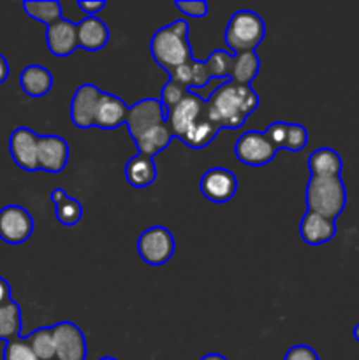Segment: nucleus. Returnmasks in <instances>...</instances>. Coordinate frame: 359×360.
I'll list each match as a JSON object with an SVG mask.
<instances>
[{"label":"nucleus","mask_w":359,"mask_h":360,"mask_svg":"<svg viewBox=\"0 0 359 360\" xmlns=\"http://www.w3.org/2000/svg\"><path fill=\"white\" fill-rule=\"evenodd\" d=\"M257 108H259V97L252 86L232 83V81L218 86L206 101L208 116L220 129H239Z\"/></svg>","instance_id":"obj_1"},{"label":"nucleus","mask_w":359,"mask_h":360,"mask_svg":"<svg viewBox=\"0 0 359 360\" xmlns=\"http://www.w3.org/2000/svg\"><path fill=\"white\" fill-rule=\"evenodd\" d=\"M150 51L155 62L168 72L190 62L192 51H190L189 44V25H187V21L176 20L165 27L158 28L150 41Z\"/></svg>","instance_id":"obj_2"},{"label":"nucleus","mask_w":359,"mask_h":360,"mask_svg":"<svg viewBox=\"0 0 359 360\" xmlns=\"http://www.w3.org/2000/svg\"><path fill=\"white\" fill-rule=\"evenodd\" d=\"M306 207L317 214L336 220L347 204V190L341 178H315L312 176L306 185Z\"/></svg>","instance_id":"obj_3"},{"label":"nucleus","mask_w":359,"mask_h":360,"mask_svg":"<svg viewBox=\"0 0 359 360\" xmlns=\"http://www.w3.org/2000/svg\"><path fill=\"white\" fill-rule=\"evenodd\" d=\"M266 35L264 20L253 11H238L225 27V44L236 53L256 51Z\"/></svg>","instance_id":"obj_4"},{"label":"nucleus","mask_w":359,"mask_h":360,"mask_svg":"<svg viewBox=\"0 0 359 360\" xmlns=\"http://www.w3.org/2000/svg\"><path fill=\"white\" fill-rule=\"evenodd\" d=\"M137 252L148 266H162L169 262L175 253V238L165 227L155 225L139 236Z\"/></svg>","instance_id":"obj_5"},{"label":"nucleus","mask_w":359,"mask_h":360,"mask_svg":"<svg viewBox=\"0 0 359 360\" xmlns=\"http://www.w3.org/2000/svg\"><path fill=\"white\" fill-rule=\"evenodd\" d=\"M277 151L266 134L257 132V130L245 132L234 144L236 158L245 165H253V167L270 164Z\"/></svg>","instance_id":"obj_6"},{"label":"nucleus","mask_w":359,"mask_h":360,"mask_svg":"<svg viewBox=\"0 0 359 360\" xmlns=\"http://www.w3.org/2000/svg\"><path fill=\"white\" fill-rule=\"evenodd\" d=\"M165 116L168 115H165L160 101H157V98H143L137 104L130 105L125 125L134 143L146 132H150L151 129L164 123Z\"/></svg>","instance_id":"obj_7"},{"label":"nucleus","mask_w":359,"mask_h":360,"mask_svg":"<svg viewBox=\"0 0 359 360\" xmlns=\"http://www.w3.org/2000/svg\"><path fill=\"white\" fill-rule=\"evenodd\" d=\"M34 232V218L25 207L6 206L0 210V239L7 245H21Z\"/></svg>","instance_id":"obj_8"},{"label":"nucleus","mask_w":359,"mask_h":360,"mask_svg":"<svg viewBox=\"0 0 359 360\" xmlns=\"http://www.w3.org/2000/svg\"><path fill=\"white\" fill-rule=\"evenodd\" d=\"M55 360H87V340L76 323L60 322L53 326Z\"/></svg>","instance_id":"obj_9"},{"label":"nucleus","mask_w":359,"mask_h":360,"mask_svg":"<svg viewBox=\"0 0 359 360\" xmlns=\"http://www.w3.org/2000/svg\"><path fill=\"white\" fill-rule=\"evenodd\" d=\"M201 193L215 204H224L234 197L238 190V179L229 169L213 167L201 178Z\"/></svg>","instance_id":"obj_10"},{"label":"nucleus","mask_w":359,"mask_h":360,"mask_svg":"<svg viewBox=\"0 0 359 360\" xmlns=\"http://www.w3.org/2000/svg\"><path fill=\"white\" fill-rule=\"evenodd\" d=\"M37 150L39 136L34 130L25 129V127L13 130L9 137V151L18 167L28 172L39 171Z\"/></svg>","instance_id":"obj_11"},{"label":"nucleus","mask_w":359,"mask_h":360,"mask_svg":"<svg viewBox=\"0 0 359 360\" xmlns=\"http://www.w3.org/2000/svg\"><path fill=\"white\" fill-rule=\"evenodd\" d=\"M204 109H206V101L201 98L197 94H194V91H189L187 97L165 116V122H168L172 136L182 139L187 134V130L199 120Z\"/></svg>","instance_id":"obj_12"},{"label":"nucleus","mask_w":359,"mask_h":360,"mask_svg":"<svg viewBox=\"0 0 359 360\" xmlns=\"http://www.w3.org/2000/svg\"><path fill=\"white\" fill-rule=\"evenodd\" d=\"M102 91L95 84H81L73 95L70 102V120L77 129H92L95 123V112H97L99 101Z\"/></svg>","instance_id":"obj_13"},{"label":"nucleus","mask_w":359,"mask_h":360,"mask_svg":"<svg viewBox=\"0 0 359 360\" xmlns=\"http://www.w3.org/2000/svg\"><path fill=\"white\" fill-rule=\"evenodd\" d=\"M69 160V144L60 136H39L37 162L39 169L46 172L63 171Z\"/></svg>","instance_id":"obj_14"},{"label":"nucleus","mask_w":359,"mask_h":360,"mask_svg":"<svg viewBox=\"0 0 359 360\" xmlns=\"http://www.w3.org/2000/svg\"><path fill=\"white\" fill-rule=\"evenodd\" d=\"M46 44L55 56H69L76 51L77 46V23L69 20H60L46 28Z\"/></svg>","instance_id":"obj_15"},{"label":"nucleus","mask_w":359,"mask_h":360,"mask_svg":"<svg viewBox=\"0 0 359 360\" xmlns=\"http://www.w3.org/2000/svg\"><path fill=\"white\" fill-rule=\"evenodd\" d=\"M129 105L113 94L102 91V97L99 101L97 112H95L94 127L102 130H115L127 122L129 116Z\"/></svg>","instance_id":"obj_16"},{"label":"nucleus","mask_w":359,"mask_h":360,"mask_svg":"<svg viewBox=\"0 0 359 360\" xmlns=\"http://www.w3.org/2000/svg\"><path fill=\"white\" fill-rule=\"evenodd\" d=\"M299 234L306 245L319 246L334 238L336 225H334V220H329L322 214L306 211L301 218V224H299Z\"/></svg>","instance_id":"obj_17"},{"label":"nucleus","mask_w":359,"mask_h":360,"mask_svg":"<svg viewBox=\"0 0 359 360\" xmlns=\"http://www.w3.org/2000/svg\"><path fill=\"white\" fill-rule=\"evenodd\" d=\"M109 42V28L97 16H87L77 23V46L87 51H99Z\"/></svg>","instance_id":"obj_18"},{"label":"nucleus","mask_w":359,"mask_h":360,"mask_svg":"<svg viewBox=\"0 0 359 360\" xmlns=\"http://www.w3.org/2000/svg\"><path fill=\"white\" fill-rule=\"evenodd\" d=\"M308 169L315 178H338L344 169V162L333 148H319L310 155Z\"/></svg>","instance_id":"obj_19"},{"label":"nucleus","mask_w":359,"mask_h":360,"mask_svg":"<svg viewBox=\"0 0 359 360\" xmlns=\"http://www.w3.org/2000/svg\"><path fill=\"white\" fill-rule=\"evenodd\" d=\"M21 90L30 97H44L53 86V76L46 67L28 65L20 74Z\"/></svg>","instance_id":"obj_20"},{"label":"nucleus","mask_w":359,"mask_h":360,"mask_svg":"<svg viewBox=\"0 0 359 360\" xmlns=\"http://www.w3.org/2000/svg\"><path fill=\"white\" fill-rule=\"evenodd\" d=\"M125 178L134 188H146L157 179V165L153 158L136 155L125 165Z\"/></svg>","instance_id":"obj_21"},{"label":"nucleus","mask_w":359,"mask_h":360,"mask_svg":"<svg viewBox=\"0 0 359 360\" xmlns=\"http://www.w3.org/2000/svg\"><path fill=\"white\" fill-rule=\"evenodd\" d=\"M220 127L208 116V111L204 109L203 115H201L199 120L187 130V134L182 137V141L185 146L192 148V150H201V148H206L208 144L217 137V134L220 132Z\"/></svg>","instance_id":"obj_22"},{"label":"nucleus","mask_w":359,"mask_h":360,"mask_svg":"<svg viewBox=\"0 0 359 360\" xmlns=\"http://www.w3.org/2000/svg\"><path fill=\"white\" fill-rule=\"evenodd\" d=\"M172 137L175 136H172L168 122H164V123H160V125L155 127V129H151L150 132L144 134L143 137H139V139H137L134 144H136L139 155L153 158L155 155L160 153L164 148L169 146V143L172 141Z\"/></svg>","instance_id":"obj_23"},{"label":"nucleus","mask_w":359,"mask_h":360,"mask_svg":"<svg viewBox=\"0 0 359 360\" xmlns=\"http://www.w3.org/2000/svg\"><path fill=\"white\" fill-rule=\"evenodd\" d=\"M259 67L260 63H259V58H257L256 51L236 53V55H232L231 72H229V77H231L232 83L250 86V83L256 79L257 72H259Z\"/></svg>","instance_id":"obj_24"},{"label":"nucleus","mask_w":359,"mask_h":360,"mask_svg":"<svg viewBox=\"0 0 359 360\" xmlns=\"http://www.w3.org/2000/svg\"><path fill=\"white\" fill-rule=\"evenodd\" d=\"M21 334V309L11 299L9 302L0 306V341L11 343L20 340Z\"/></svg>","instance_id":"obj_25"},{"label":"nucleus","mask_w":359,"mask_h":360,"mask_svg":"<svg viewBox=\"0 0 359 360\" xmlns=\"http://www.w3.org/2000/svg\"><path fill=\"white\" fill-rule=\"evenodd\" d=\"M28 347L39 360H55V338L53 327H41L25 338Z\"/></svg>","instance_id":"obj_26"},{"label":"nucleus","mask_w":359,"mask_h":360,"mask_svg":"<svg viewBox=\"0 0 359 360\" xmlns=\"http://www.w3.org/2000/svg\"><path fill=\"white\" fill-rule=\"evenodd\" d=\"M23 9L27 11L28 16L41 21V23H46L48 27L62 20V6L56 0H46V2L27 0V2H23Z\"/></svg>","instance_id":"obj_27"},{"label":"nucleus","mask_w":359,"mask_h":360,"mask_svg":"<svg viewBox=\"0 0 359 360\" xmlns=\"http://www.w3.org/2000/svg\"><path fill=\"white\" fill-rule=\"evenodd\" d=\"M55 214L60 224L65 227H74L83 217V206L74 197L67 195L65 199L55 204Z\"/></svg>","instance_id":"obj_28"},{"label":"nucleus","mask_w":359,"mask_h":360,"mask_svg":"<svg viewBox=\"0 0 359 360\" xmlns=\"http://www.w3.org/2000/svg\"><path fill=\"white\" fill-rule=\"evenodd\" d=\"M189 91L190 90H187L185 86L178 84L176 81L169 79L168 84H164V88H162V91H160V104H162V108H164L165 115H168L171 109H175L176 105H178L180 102L187 97V94H189Z\"/></svg>","instance_id":"obj_29"},{"label":"nucleus","mask_w":359,"mask_h":360,"mask_svg":"<svg viewBox=\"0 0 359 360\" xmlns=\"http://www.w3.org/2000/svg\"><path fill=\"white\" fill-rule=\"evenodd\" d=\"M231 62L232 55H229L227 51H222V49H215L210 55V58L206 60L208 67H210L211 77H220V79L229 77V72H231Z\"/></svg>","instance_id":"obj_30"},{"label":"nucleus","mask_w":359,"mask_h":360,"mask_svg":"<svg viewBox=\"0 0 359 360\" xmlns=\"http://www.w3.org/2000/svg\"><path fill=\"white\" fill-rule=\"evenodd\" d=\"M308 143V132L299 123H289L287 136H285L284 150L289 151H301Z\"/></svg>","instance_id":"obj_31"},{"label":"nucleus","mask_w":359,"mask_h":360,"mask_svg":"<svg viewBox=\"0 0 359 360\" xmlns=\"http://www.w3.org/2000/svg\"><path fill=\"white\" fill-rule=\"evenodd\" d=\"M4 360H39V359L35 357V354L32 352V348L28 347L25 338H20V340H14L11 341V343H6V348H4Z\"/></svg>","instance_id":"obj_32"},{"label":"nucleus","mask_w":359,"mask_h":360,"mask_svg":"<svg viewBox=\"0 0 359 360\" xmlns=\"http://www.w3.org/2000/svg\"><path fill=\"white\" fill-rule=\"evenodd\" d=\"M190 72H192V88H204L208 84V81L211 79L210 67L206 62H201V60H190Z\"/></svg>","instance_id":"obj_33"},{"label":"nucleus","mask_w":359,"mask_h":360,"mask_svg":"<svg viewBox=\"0 0 359 360\" xmlns=\"http://www.w3.org/2000/svg\"><path fill=\"white\" fill-rule=\"evenodd\" d=\"M287 125L289 123L285 122H275L271 123L266 129V132H264L277 150H284L285 136H287Z\"/></svg>","instance_id":"obj_34"},{"label":"nucleus","mask_w":359,"mask_h":360,"mask_svg":"<svg viewBox=\"0 0 359 360\" xmlns=\"http://www.w3.org/2000/svg\"><path fill=\"white\" fill-rule=\"evenodd\" d=\"M175 6L189 18H204L208 14V4L203 0H190V2L178 0V2H175Z\"/></svg>","instance_id":"obj_35"},{"label":"nucleus","mask_w":359,"mask_h":360,"mask_svg":"<svg viewBox=\"0 0 359 360\" xmlns=\"http://www.w3.org/2000/svg\"><path fill=\"white\" fill-rule=\"evenodd\" d=\"M284 360H319V357L313 348L306 347V345H296V347L289 348Z\"/></svg>","instance_id":"obj_36"},{"label":"nucleus","mask_w":359,"mask_h":360,"mask_svg":"<svg viewBox=\"0 0 359 360\" xmlns=\"http://www.w3.org/2000/svg\"><path fill=\"white\" fill-rule=\"evenodd\" d=\"M77 7H80L84 14H88V16H95V14L101 13V11L104 9L106 2L104 0H94V2H88V0H80V2H77Z\"/></svg>","instance_id":"obj_37"},{"label":"nucleus","mask_w":359,"mask_h":360,"mask_svg":"<svg viewBox=\"0 0 359 360\" xmlns=\"http://www.w3.org/2000/svg\"><path fill=\"white\" fill-rule=\"evenodd\" d=\"M11 301V285L7 283V280L0 278V306L6 304Z\"/></svg>","instance_id":"obj_38"},{"label":"nucleus","mask_w":359,"mask_h":360,"mask_svg":"<svg viewBox=\"0 0 359 360\" xmlns=\"http://www.w3.org/2000/svg\"><path fill=\"white\" fill-rule=\"evenodd\" d=\"M7 76H9V65H7V60L0 53V84L7 79Z\"/></svg>","instance_id":"obj_39"},{"label":"nucleus","mask_w":359,"mask_h":360,"mask_svg":"<svg viewBox=\"0 0 359 360\" xmlns=\"http://www.w3.org/2000/svg\"><path fill=\"white\" fill-rule=\"evenodd\" d=\"M67 197V192L63 188H55L51 192V195H49V199H51V202L53 204H56V202H60V200L62 199H65Z\"/></svg>","instance_id":"obj_40"},{"label":"nucleus","mask_w":359,"mask_h":360,"mask_svg":"<svg viewBox=\"0 0 359 360\" xmlns=\"http://www.w3.org/2000/svg\"><path fill=\"white\" fill-rule=\"evenodd\" d=\"M201 360H227V359L222 357V355H218V354H208V355H204Z\"/></svg>","instance_id":"obj_41"},{"label":"nucleus","mask_w":359,"mask_h":360,"mask_svg":"<svg viewBox=\"0 0 359 360\" xmlns=\"http://www.w3.org/2000/svg\"><path fill=\"white\" fill-rule=\"evenodd\" d=\"M354 338H355V341L359 343V326L354 327Z\"/></svg>","instance_id":"obj_42"},{"label":"nucleus","mask_w":359,"mask_h":360,"mask_svg":"<svg viewBox=\"0 0 359 360\" xmlns=\"http://www.w3.org/2000/svg\"><path fill=\"white\" fill-rule=\"evenodd\" d=\"M99 360H118V359H115V357H102V359H99Z\"/></svg>","instance_id":"obj_43"}]
</instances>
